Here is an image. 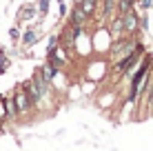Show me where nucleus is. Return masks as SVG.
Listing matches in <instances>:
<instances>
[{"label":"nucleus","mask_w":153,"mask_h":151,"mask_svg":"<svg viewBox=\"0 0 153 151\" xmlns=\"http://www.w3.org/2000/svg\"><path fill=\"white\" fill-rule=\"evenodd\" d=\"M144 54H146V45L140 40L131 54H126V56H122V58H118V60L111 62V78H122L126 71H133Z\"/></svg>","instance_id":"1"},{"label":"nucleus","mask_w":153,"mask_h":151,"mask_svg":"<svg viewBox=\"0 0 153 151\" xmlns=\"http://www.w3.org/2000/svg\"><path fill=\"white\" fill-rule=\"evenodd\" d=\"M140 42L138 36H120V38H113L111 45H109V62L122 58V56L131 54L135 49V45Z\"/></svg>","instance_id":"2"},{"label":"nucleus","mask_w":153,"mask_h":151,"mask_svg":"<svg viewBox=\"0 0 153 151\" xmlns=\"http://www.w3.org/2000/svg\"><path fill=\"white\" fill-rule=\"evenodd\" d=\"M11 96H13L16 107H18V116H20V118H22V116H29V113L33 111V105H31V100H29V96H27V91H25L20 85L11 91Z\"/></svg>","instance_id":"3"},{"label":"nucleus","mask_w":153,"mask_h":151,"mask_svg":"<svg viewBox=\"0 0 153 151\" xmlns=\"http://www.w3.org/2000/svg\"><path fill=\"white\" fill-rule=\"evenodd\" d=\"M122 20H124V36H138L142 33L140 29V13L135 11V9H131V11L122 13Z\"/></svg>","instance_id":"4"},{"label":"nucleus","mask_w":153,"mask_h":151,"mask_svg":"<svg viewBox=\"0 0 153 151\" xmlns=\"http://www.w3.org/2000/svg\"><path fill=\"white\" fill-rule=\"evenodd\" d=\"M69 22L73 25L76 29H82V27H87L89 22H91V16H87L84 13V9L80 7V4H73L71 7V13H69Z\"/></svg>","instance_id":"5"},{"label":"nucleus","mask_w":153,"mask_h":151,"mask_svg":"<svg viewBox=\"0 0 153 151\" xmlns=\"http://www.w3.org/2000/svg\"><path fill=\"white\" fill-rule=\"evenodd\" d=\"M40 25L42 22H38V25H31V27L22 33V38H20V42H22V47H33L36 42L40 40V36H42V29H40Z\"/></svg>","instance_id":"6"},{"label":"nucleus","mask_w":153,"mask_h":151,"mask_svg":"<svg viewBox=\"0 0 153 151\" xmlns=\"http://www.w3.org/2000/svg\"><path fill=\"white\" fill-rule=\"evenodd\" d=\"M104 27H107L109 36H111V40H113V38H120V36H124V20H122V16H120V13H115L113 18L104 25Z\"/></svg>","instance_id":"7"},{"label":"nucleus","mask_w":153,"mask_h":151,"mask_svg":"<svg viewBox=\"0 0 153 151\" xmlns=\"http://www.w3.org/2000/svg\"><path fill=\"white\" fill-rule=\"evenodd\" d=\"M36 16H38V7H36V4H22V7L18 9V13H16V22L18 25L31 22Z\"/></svg>","instance_id":"8"},{"label":"nucleus","mask_w":153,"mask_h":151,"mask_svg":"<svg viewBox=\"0 0 153 151\" xmlns=\"http://www.w3.org/2000/svg\"><path fill=\"white\" fill-rule=\"evenodd\" d=\"M4 109H7V122H16V120L20 118V116H18V107H16L11 93H7V96H4Z\"/></svg>","instance_id":"9"},{"label":"nucleus","mask_w":153,"mask_h":151,"mask_svg":"<svg viewBox=\"0 0 153 151\" xmlns=\"http://www.w3.org/2000/svg\"><path fill=\"white\" fill-rule=\"evenodd\" d=\"M78 4L84 9V13H87V16H91V18H93V13H96L98 7H100V0H80Z\"/></svg>","instance_id":"10"},{"label":"nucleus","mask_w":153,"mask_h":151,"mask_svg":"<svg viewBox=\"0 0 153 151\" xmlns=\"http://www.w3.org/2000/svg\"><path fill=\"white\" fill-rule=\"evenodd\" d=\"M49 4H51V0H38L36 2V7H38V22H42L45 16L49 13Z\"/></svg>","instance_id":"11"},{"label":"nucleus","mask_w":153,"mask_h":151,"mask_svg":"<svg viewBox=\"0 0 153 151\" xmlns=\"http://www.w3.org/2000/svg\"><path fill=\"white\" fill-rule=\"evenodd\" d=\"M9 65H11V60H9V56L4 54V49L0 47V76L4 74V71L9 69Z\"/></svg>","instance_id":"12"},{"label":"nucleus","mask_w":153,"mask_h":151,"mask_svg":"<svg viewBox=\"0 0 153 151\" xmlns=\"http://www.w3.org/2000/svg\"><path fill=\"white\" fill-rule=\"evenodd\" d=\"M9 38H11L13 42H20V38H22V31H20V25H13V27L9 29Z\"/></svg>","instance_id":"13"},{"label":"nucleus","mask_w":153,"mask_h":151,"mask_svg":"<svg viewBox=\"0 0 153 151\" xmlns=\"http://www.w3.org/2000/svg\"><path fill=\"white\" fill-rule=\"evenodd\" d=\"M58 47V36H49V45H47V51H51V49H56Z\"/></svg>","instance_id":"14"},{"label":"nucleus","mask_w":153,"mask_h":151,"mask_svg":"<svg viewBox=\"0 0 153 151\" xmlns=\"http://www.w3.org/2000/svg\"><path fill=\"white\" fill-rule=\"evenodd\" d=\"M151 7H153V0H140V9L142 11H149Z\"/></svg>","instance_id":"15"},{"label":"nucleus","mask_w":153,"mask_h":151,"mask_svg":"<svg viewBox=\"0 0 153 151\" xmlns=\"http://www.w3.org/2000/svg\"><path fill=\"white\" fill-rule=\"evenodd\" d=\"M146 116H153V89H151V96H149V105H146Z\"/></svg>","instance_id":"16"}]
</instances>
